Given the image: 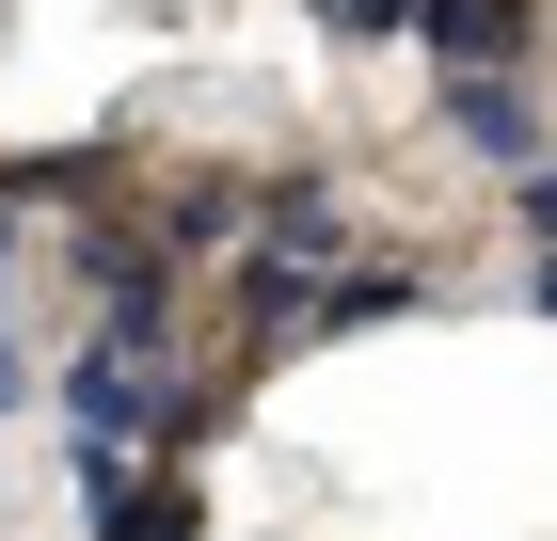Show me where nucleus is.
Masks as SVG:
<instances>
[{"instance_id":"6","label":"nucleus","mask_w":557,"mask_h":541,"mask_svg":"<svg viewBox=\"0 0 557 541\" xmlns=\"http://www.w3.org/2000/svg\"><path fill=\"white\" fill-rule=\"evenodd\" d=\"M430 0H319V33H350V48H398Z\"/></svg>"},{"instance_id":"3","label":"nucleus","mask_w":557,"mask_h":541,"mask_svg":"<svg viewBox=\"0 0 557 541\" xmlns=\"http://www.w3.org/2000/svg\"><path fill=\"white\" fill-rule=\"evenodd\" d=\"M414 48L446 81H525V48H542V0H430Z\"/></svg>"},{"instance_id":"2","label":"nucleus","mask_w":557,"mask_h":541,"mask_svg":"<svg viewBox=\"0 0 557 541\" xmlns=\"http://www.w3.org/2000/svg\"><path fill=\"white\" fill-rule=\"evenodd\" d=\"M81 541H208V494L175 462H112L81 446Z\"/></svg>"},{"instance_id":"7","label":"nucleus","mask_w":557,"mask_h":541,"mask_svg":"<svg viewBox=\"0 0 557 541\" xmlns=\"http://www.w3.org/2000/svg\"><path fill=\"white\" fill-rule=\"evenodd\" d=\"M510 239H525V255H557V160H542V175H510Z\"/></svg>"},{"instance_id":"10","label":"nucleus","mask_w":557,"mask_h":541,"mask_svg":"<svg viewBox=\"0 0 557 541\" xmlns=\"http://www.w3.org/2000/svg\"><path fill=\"white\" fill-rule=\"evenodd\" d=\"M525 303H542V319H557V255H542V271H525Z\"/></svg>"},{"instance_id":"9","label":"nucleus","mask_w":557,"mask_h":541,"mask_svg":"<svg viewBox=\"0 0 557 541\" xmlns=\"http://www.w3.org/2000/svg\"><path fill=\"white\" fill-rule=\"evenodd\" d=\"M16 255H33V223H16V192H0V287H16Z\"/></svg>"},{"instance_id":"8","label":"nucleus","mask_w":557,"mask_h":541,"mask_svg":"<svg viewBox=\"0 0 557 541\" xmlns=\"http://www.w3.org/2000/svg\"><path fill=\"white\" fill-rule=\"evenodd\" d=\"M33 382H48V367L16 351V319H0V415H33Z\"/></svg>"},{"instance_id":"4","label":"nucleus","mask_w":557,"mask_h":541,"mask_svg":"<svg viewBox=\"0 0 557 541\" xmlns=\"http://www.w3.org/2000/svg\"><path fill=\"white\" fill-rule=\"evenodd\" d=\"M446 144L494 175H542V96L525 81H446Z\"/></svg>"},{"instance_id":"1","label":"nucleus","mask_w":557,"mask_h":541,"mask_svg":"<svg viewBox=\"0 0 557 541\" xmlns=\"http://www.w3.org/2000/svg\"><path fill=\"white\" fill-rule=\"evenodd\" d=\"M350 239H367V223H350V192H335V175H271V192H256V239H239V255H256V271H287V287H335V271H350Z\"/></svg>"},{"instance_id":"5","label":"nucleus","mask_w":557,"mask_h":541,"mask_svg":"<svg viewBox=\"0 0 557 541\" xmlns=\"http://www.w3.org/2000/svg\"><path fill=\"white\" fill-rule=\"evenodd\" d=\"M414 303H430V271H398V255H350L335 287L302 303V334H367V319H414Z\"/></svg>"}]
</instances>
